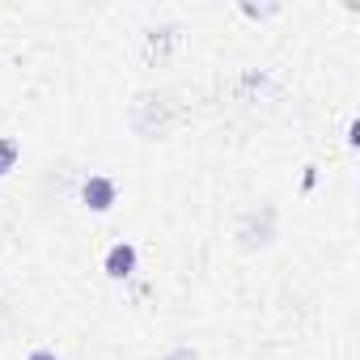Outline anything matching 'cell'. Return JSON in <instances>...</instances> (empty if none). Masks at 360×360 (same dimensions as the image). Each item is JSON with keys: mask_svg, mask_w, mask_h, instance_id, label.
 <instances>
[{"mask_svg": "<svg viewBox=\"0 0 360 360\" xmlns=\"http://www.w3.org/2000/svg\"><path fill=\"white\" fill-rule=\"evenodd\" d=\"M81 200H85V208H89V212H110V208H115V200H119V187L110 183V178L94 174V178H85Z\"/></svg>", "mask_w": 360, "mask_h": 360, "instance_id": "cell-1", "label": "cell"}, {"mask_svg": "<svg viewBox=\"0 0 360 360\" xmlns=\"http://www.w3.org/2000/svg\"><path fill=\"white\" fill-rule=\"evenodd\" d=\"M102 267H106L110 280H127V276L136 271V246H131V242H115V246L106 250V263H102Z\"/></svg>", "mask_w": 360, "mask_h": 360, "instance_id": "cell-2", "label": "cell"}, {"mask_svg": "<svg viewBox=\"0 0 360 360\" xmlns=\"http://www.w3.org/2000/svg\"><path fill=\"white\" fill-rule=\"evenodd\" d=\"M18 153H22V148H18L13 136H0V178H5V174L18 165Z\"/></svg>", "mask_w": 360, "mask_h": 360, "instance_id": "cell-3", "label": "cell"}, {"mask_svg": "<svg viewBox=\"0 0 360 360\" xmlns=\"http://www.w3.org/2000/svg\"><path fill=\"white\" fill-rule=\"evenodd\" d=\"M26 360H60V356H56V352H51V347H34V352H30V356H26Z\"/></svg>", "mask_w": 360, "mask_h": 360, "instance_id": "cell-4", "label": "cell"}, {"mask_svg": "<svg viewBox=\"0 0 360 360\" xmlns=\"http://www.w3.org/2000/svg\"><path fill=\"white\" fill-rule=\"evenodd\" d=\"M165 360H195V352H187V347H178V352H169Z\"/></svg>", "mask_w": 360, "mask_h": 360, "instance_id": "cell-5", "label": "cell"}]
</instances>
